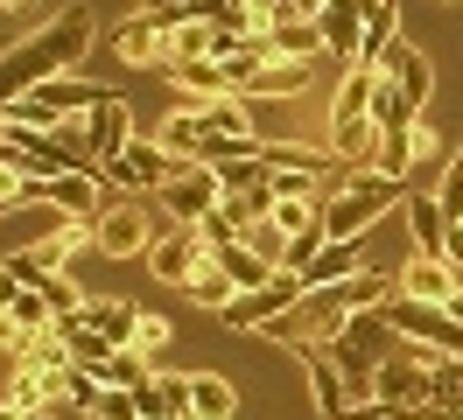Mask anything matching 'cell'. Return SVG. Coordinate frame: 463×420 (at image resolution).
Masks as SVG:
<instances>
[{
  "label": "cell",
  "mask_w": 463,
  "mask_h": 420,
  "mask_svg": "<svg viewBox=\"0 0 463 420\" xmlns=\"http://www.w3.org/2000/svg\"><path fill=\"white\" fill-rule=\"evenodd\" d=\"M0 420H35V414H22V406H14V399H0Z\"/></svg>",
  "instance_id": "7bdbcfd3"
},
{
  "label": "cell",
  "mask_w": 463,
  "mask_h": 420,
  "mask_svg": "<svg viewBox=\"0 0 463 420\" xmlns=\"http://www.w3.org/2000/svg\"><path fill=\"white\" fill-rule=\"evenodd\" d=\"M345 420H407V414H393V406H373V399H358Z\"/></svg>",
  "instance_id": "ab89813d"
},
{
  "label": "cell",
  "mask_w": 463,
  "mask_h": 420,
  "mask_svg": "<svg viewBox=\"0 0 463 420\" xmlns=\"http://www.w3.org/2000/svg\"><path fill=\"white\" fill-rule=\"evenodd\" d=\"M401 182H386V175H373V168H351L345 182L330 190V203H323V238H365L386 210H401Z\"/></svg>",
  "instance_id": "3957f363"
},
{
  "label": "cell",
  "mask_w": 463,
  "mask_h": 420,
  "mask_svg": "<svg viewBox=\"0 0 463 420\" xmlns=\"http://www.w3.org/2000/svg\"><path fill=\"white\" fill-rule=\"evenodd\" d=\"M288 350L302 358V371H309V399H317V420H345L351 406H358V392H351V378L337 371V358H330L323 343H309V336H288Z\"/></svg>",
  "instance_id": "30bf717a"
},
{
  "label": "cell",
  "mask_w": 463,
  "mask_h": 420,
  "mask_svg": "<svg viewBox=\"0 0 463 420\" xmlns=\"http://www.w3.org/2000/svg\"><path fill=\"white\" fill-rule=\"evenodd\" d=\"M127 147H134V112H127V98H119V91H106V98L85 112V154L106 168V162H119Z\"/></svg>",
  "instance_id": "4fadbf2b"
},
{
  "label": "cell",
  "mask_w": 463,
  "mask_h": 420,
  "mask_svg": "<svg viewBox=\"0 0 463 420\" xmlns=\"http://www.w3.org/2000/svg\"><path fill=\"white\" fill-rule=\"evenodd\" d=\"M218 266H225V274L239 280V294H246V287H267V280L281 274V266H274L267 252H253V246H246V238H239V246H225V252H218Z\"/></svg>",
  "instance_id": "f546056e"
},
{
  "label": "cell",
  "mask_w": 463,
  "mask_h": 420,
  "mask_svg": "<svg viewBox=\"0 0 463 420\" xmlns=\"http://www.w3.org/2000/svg\"><path fill=\"white\" fill-rule=\"evenodd\" d=\"M175 168H183V162H175L162 140H141V134H134V147H127L119 162H106V182H113L119 196H155L162 182H175Z\"/></svg>",
  "instance_id": "9c48e42d"
},
{
  "label": "cell",
  "mask_w": 463,
  "mask_h": 420,
  "mask_svg": "<svg viewBox=\"0 0 463 420\" xmlns=\"http://www.w3.org/2000/svg\"><path fill=\"white\" fill-rule=\"evenodd\" d=\"M35 420H91V414H85V406H78V399H57V406H43V414H35Z\"/></svg>",
  "instance_id": "f35d334b"
},
{
  "label": "cell",
  "mask_w": 463,
  "mask_h": 420,
  "mask_svg": "<svg viewBox=\"0 0 463 420\" xmlns=\"http://www.w3.org/2000/svg\"><path fill=\"white\" fill-rule=\"evenodd\" d=\"M162 147H169L175 162H203V147H211V126H203V112L197 106H183L162 119Z\"/></svg>",
  "instance_id": "d4e9b609"
},
{
  "label": "cell",
  "mask_w": 463,
  "mask_h": 420,
  "mask_svg": "<svg viewBox=\"0 0 463 420\" xmlns=\"http://www.w3.org/2000/svg\"><path fill=\"white\" fill-rule=\"evenodd\" d=\"M449 315H457V322H463V294H457V302H449Z\"/></svg>",
  "instance_id": "f6af8a7d"
},
{
  "label": "cell",
  "mask_w": 463,
  "mask_h": 420,
  "mask_svg": "<svg viewBox=\"0 0 463 420\" xmlns=\"http://www.w3.org/2000/svg\"><path fill=\"white\" fill-rule=\"evenodd\" d=\"M232 294H239V280H232L225 266H218V252H211V259L197 266V280H190V302H197V308H211V315H225V308H232Z\"/></svg>",
  "instance_id": "4dcf8cb0"
},
{
  "label": "cell",
  "mask_w": 463,
  "mask_h": 420,
  "mask_svg": "<svg viewBox=\"0 0 463 420\" xmlns=\"http://www.w3.org/2000/svg\"><path fill=\"white\" fill-rule=\"evenodd\" d=\"M414 119H421V112L393 91V78H373V126H379V134H407Z\"/></svg>",
  "instance_id": "1f68e13d"
},
{
  "label": "cell",
  "mask_w": 463,
  "mask_h": 420,
  "mask_svg": "<svg viewBox=\"0 0 463 420\" xmlns=\"http://www.w3.org/2000/svg\"><path fill=\"white\" fill-rule=\"evenodd\" d=\"M323 28V56H351L358 63V35H365V0H330L317 14Z\"/></svg>",
  "instance_id": "44dd1931"
},
{
  "label": "cell",
  "mask_w": 463,
  "mask_h": 420,
  "mask_svg": "<svg viewBox=\"0 0 463 420\" xmlns=\"http://www.w3.org/2000/svg\"><path fill=\"white\" fill-rule=\"evenodd\" d=\"M309 70H317V63H288V56H274V63H260V78L246 84L239 98H253V106H267V98H302Z\"/></svg>",
  "instance_id": "7402d4cb"
},
{
  "label": "cell",
  "mask_w": 463,
  "mask_h": 420,
  "mask_svg": "<svg viewBox=\"0 0 463 420\" xmlns=\"http://www.w3.org/2000/svg\"><path fill=\"white\" fill-rule=\"evenodd\" d=\"M162 231H169V218L127 196V203H113L106 218L91 224V252H99V259H147V246H155Z\"/></svg>",
  "instance_id": "8992f818"
},
{
  "label": "cell",
  "mask_w": 463,
  "mask_h": 420,
  "mask_svg": "<svg viewBox=\"0 0 463 420\" xmlns=\"http://www.w3.org/2000/svg\"><path fill=\"white\" fill-rule=\"evenodd\" d=\"M365 266H373L365 238H323V246L295 252V274H302V287H345V280L365 274Z\"/></svg>",
  "instance_id": "8fae6325"
},
{
  "label": "cell",
  "mask_w": 463,
  "mask_h": 420,
  "mask_svg": "<svg viewBox=\"0 0 463 420\" xmlns=\"http://www.w3.org/2000/svg\"><path fill=\"white\" fill-rule=\"evenodd\" d=\"M22 350H29V330H22V322L0 308V358H22Z\"/></svg>",
  "instance_id": "74e56055"
},
{
  "label": "cell",
  "mask_w": 463,
  "mask_h": 420,
  "mask_svg": "<svg viewBox=\"0 0 463 420\" xmlns=\"http://www.w3.org/2000/svg\"><path fill=\"white\" fill-rule=\"evenodd\" d=\"M323 350L337 358V371L351 378V392H358V399H373V371H379L386 358H401L407 343L393 336V322H386L379 308H365V315H351V322H345L337 336H330Z\"/></svg>",
  "instance_id": "277c9868"
},
{
  "label": "cell",
  "mask_w": 463,
  "mask_h": 420,
  "mask_svg": "<svg viewBox=\"0 0 463 420\" xmlns=\"http://www.w3.org/2000/svg\"><path fill=\"white\" fill-rule=\"evenodd\" d=\"M91 420H141V406H134V392L99 386V399H91Z\"/></svg>",
  "instance_id": "8d00e7d4"
},
{
  "label": "cell",
  "mask_w": 463,
  "mask_h": 420,
  "mask_svg": "<svg viewBox=\"0 0 463 420\" xmlns=\"http://www.w3.org/2000/svg\"><path fill=\"white\" fill-rule=\"evenodd\" d=\"M218 203H225V182H218V168H203V162H183L175 182L155 190V210H162L169 224H203Z\"/></svg>",
  "instance_id": "ba28073f"
},
{
  "label": "cell",
  "mask_w": 463,
  "mask_h": 420,
  "mask_svg": "<svg viewBox=\"0 0 463 420\" xmlns=\"http://www.w3.org/2000/svg\"><path fill=\"white\" fill-rule=\"evenodd\" d=\"M379 78H393V91H401L407 106L429 112V98H435V63H429V50H414V42L401 35V50L386 56V70H379Z\"/></svg>",
  "instance_id": "ac0fdd59"
},
{
  "label": "cell",
  "mask_w": 463,
  "mask_h": 420,
  "mask_svg": "<svg viewBox=\"0 0 463 420\" xmlns=\"http://www.w3.org/2000/svg\"><path fill=\"white\" fill-rule=\"evenodd\" d=\"M203 259H211V246L197 238V224H169V231H162V238L147 246V274H155V280H169V287H190Z\"/></svg>",
  "instance_id": "7c38bea8"
},
{
  "label": "cell",
  "mask_w": 463,
  "mask_h": 420,
  "mask_svg": "<svg viewBox=\"0 0 463 420\" xmlns=\"http://www.w3.org/2000/svg\"><path fill=\"white\" fill-rule=\"evenodd\" d=\"M401 218H407V231H414V252L442 259V246H449V210H442V196H435L429 182L401 196Z\"/></svg>",
  "instance_id": "e0dca14e"
},
{
  "label": "cell",
  "mask_w": 463,
  "mask_h": 420,
  "mask_svg": "<svg viewBox=\"0 0 463 420\" xmlns=\"http://www.w3.org/2000/svg\"><path fill=\"white\" fill-rule=\"evenodd\" d=\"M169 84L175 91H190L197 106H211V98H225L232 78H225V63L218 56H197V63H169Z\"/></svg>",
  "instance_id": "cb8c5ba5"
},
{
  "label": "cell",
  "mask_w": 463,
  "mask_h": 420,
  "mask_svg": "<svg viewBox=\"0 0 463 420\" xmlns=\"http://www.w3.org/2000/svg\"><path fill=\"white\" fill-rule=\"evenodd\" d=\"M239 414V386L218 371H190V420H232Z\"/></svg>",
  "instance_id": "603a6c76"
},
{
  "label": "cell",
  "mask_w": 463,
  "mask_h": 420,
  "mask_svg": "<svg viewBox=\"0 0 463 420\" xmlns=\"http://www.w3.org/2000/svg\"><path fill=\"white\" fill-rule=\"evenodd\" d=\"M0 7H7V14H22V7H35V0H0Z\"/></svg>",
  "instance_id": "ee69618b"
},
{
  "label": "cell",
  "mask_w": 463,
  "mask_h": 420,
  "mask_svg": "<svg viewBox=\"0 0 463 420\" xmlns=\"http://www.w3.org/2000/svg\"><path fill=\"white\" fill-rule=\"evenodd\" d=\"M435 399V350H421V343H407L401 358H386L373 371V406H393V414H421Z\"/></svg>",
  "instance_id": "5b68a950"
},
{
  "label": "cell",
  "mask_w": 463,
  "mask_h": 420,
  "mask_svg": "<svg viewBox=\"0 0 463 420\" xmlns=\"http://www.w3.org/2000/svg\"><path fill=\"white\" fill-rule=\"evenodd\" d=\"M337 294H345L351 315H365V308H386L393 294H401V274H379V266H365V274H351Z\"/></svg>",
  "instance_id": "4316f807"
},
{
  "label": "cell",
  "mask_w": 463,
  "mask_h": 420,
  "mask_svg": "<svg viewBox=\"0 0 463 420\" xmlns=\"http://www.w3.org/2000/svg\"><path fill=\"white\" fill-rule=\"evenodd\" d=\"M365 168L407 190V182H414V168H421V162H414V134H379V147H373V162H365Z\"/></svg>",
  "instance_id": "83f0119b"
},
{
  "label": "cell",
  "mask_w": 463,
  "mask_h": 420,
  "mask_svg": "<svg viewBox=\"0 0 463 420\" xmlns=\"http://www.w3.org/2000/svg\"><path fill=\"white\" fill-rule=\"evenodd\" d=\"M407 134H414V162H421V168H414V175H429V168L442 162V154H449V140L435 134V119H429V112H421V119H414Z\"/></svg>",
  "instance_id": "e575fe53"
},
{
  "label": "cell",
  "mask_w": 463,
  "mask_h": 420,
  "mask_svg": "<svg viewBox=\"0 0 463 420\" xmlns=\"http://www.w3.org/2000/svg\"><path fill=\"white\" fill-rule=\"evenodd\" d=\"M134 406H141V420H190V378L183 371H147Z\"/></svg>",
  "instance_id": "ffe728a7"
},
{
  "label": "cell",
  "mask_w": 463,
  "mask_h": 420,
  "mask_svg": "<svg viewBox=\"0 0 463 420\" xmlns=\"http://www.w3.org/2000/svg\"><path fill=\"white\" fill-rule=\"evenodd\" d=\"M401 50V0H365V35H358V70H386Z\"/></svg>",
  "instance_id": "d6986e66"
},
{
  "label": "cell",
  "mask_w": 463,
  "mask_h": 420,
  "mask_svg": "<svg viewBox=\"0 0 463 420\" xmlns=\"http://www.w3.org/2000/svg\"><path fill=\"white\" fill-rule=\"evenodd\" d=\"M373 78L379 70H358L351 63L345 78H337V91H330V126H323V147L337 154L345 168H365L379 147V126H373Z\"/></svg>",
  "instance_id": "7a4b0ae2"
},
{
  "label": "cell",
  "mask_w": 463,
  "mask_h": 420,
  "mask_svg": "<svg viewBox=\"0 0 463 420\" xmlns=\"http://www.w3.org/2000/svg\"><path fill=\"white\" fill-rule=\"evenodd\" d=\"M71 322H78V330H91V336H106L113 350H134L141 308H134V302H119V294H85V308H78Z\"/></svg>",
  "instance_id": "2e32d148"
},
{
  "label": "cell",
  "mask_w": 463,
  "mask_h": 420,
  "mask_svg": "<svg viewBox=\"0 0 463 420\" xmlns=\"http://www.w3.org/2000/svg\"><path fill=\"white\" fill-rule=\"evenodd\" d=\"M7 315H14V322H22V330H29V336H43V330H57V308L43 302V294H35V287H22V294H14V308H7Z\"/></svg>",
  "instance_id": "836d02e7"
},
{
  "label": "cell",
  "mask_w": 463,
  "mask_h": 420,
  "mask_svg": "<svg viewBox=\"0 0 463 420\" xmlns=\"http://www.w3.org/2000/svg\"><path fill=\"white\" fill-rule=\"evenodd\" d=\"M91 35H99V14L78 0V7H63L50 28H35V35H22V42H7V50H0V112L14 106V98H29L35 84L71 78V70L85 63Z\"/></svg>",
  "instance_id": "6da1fadb"
},
{
  "label": "cell",
  "mask_w": 463,
  "mask_h": 420,
  "mask_svg": "<svg viewBox=\"0 0 463 420\" xmlns=\"http://www.w3.org/2000/svg\"><path fill=\"white\" fill-rule=\"evenodd\" d=\"M309 287H302V274L295 266H281V274L267 280V287H246V294H232V308L218 315L225 330H239V336H253V330H274V322H288L295 315V302H302Z\"/></svg>",
  "instance_id": "52a82bcc"
},
{
  "label": "cell",
  "mask_w": 463,
  "mask_h": 420,
  "mask_svg": "<svg viewBox=\"0 0 463 420\" xmlns=\"http://www.w3.org/2000/svg\"><path fill=\"white\" fill-rule=\"evenodd\" d=\"M442 259H449V266L463 274V224H449V246H442Z\"/></svg>",
  "instance_id": "60d3db41"
},
{
  "label": "cell",
  "mask_w": 463,
  "mask_h": 420,
  "mask_svg": "<svg viewBox=\"0 0 463 420\" xmlns=\"http://www.w3.org/2000/svg\"><path fill=\"white\" fill-rule=\"evenodd\" d=\"M14 294H22V280L7 274V259H0V308H14Z\"/></svg>",
  "instance_id": "b9f144b4"
},
{
  "label": "cell",
  "mask_w": 463,
  "mask_h": 420,
  "mask_svg": "<svg viewBox=\"0 0 463 420\" xmlns=\"http://www.w3.org/2000/svg\"><path fill=\"white\" fill-rule=\"evenodd\" d=\"M113 56H119V63H134V70L169 63V22H155L147 7H134V14L113 28Z\"/></svg>",
  "instance_id": "9a60e30c"
},
{
  "label": "cell",
  "mask_w": 463,
  "mask_h": 420,
  "mask_svg": "<svg viewBox=\"0 0 463 420\" xmlns=\"http://www.w3.org/2000/svg\"><path fill=\"white\" fill-rule=\"evenodd\" d=\"M169 315H155V308H141V330H134V358H155V350H169Z\"/></svg>",
  "instance_id": "d590c367"
},
{
  "label": "cell",
  "mask_w": 463,
  "mask_h": 420,
  "mask_svg": "<svg viewBox=\"0 0 463 420\" xmlns=\"http://www.w3.org/2000/svg\"><path fill=\"white\" fill-rule=\"evenodd\" d=\"M267 42H274V56H288V63H317V56H323V28L295 14V22H274Z\"/></svg>",
  "instance_id": "f1b7e54d"
},
{
  "label": "cell",
  "mask_w": 463,
  "mask_h": 420,
  "mask_svg": "<svg viewBox=\"0 0 463 420\" xmlns=\"http://www.w3.org/2000/svg\"><path fill=\"white\" fill-rule=\"evenodd\" d=\"M29 203H43V182L22 175L14 154H7V162H0V218H14V210H29Z\"/></svg>",
  "instance_id": "d6a6232c"
},
{
  "label": "cell",
  "mask_w": 463,
  "mask_h": 420,
  "mask_svg": "<svg viewBox=\"0 0 463 420\" xmlns=\"http://www.w3.org/2000/svg\"><path fill=\"white\" fill-rule=\"evenodd\" d=\"M7 399H14L22 414H43V406H57V399H63V378H50V371H35V364H22V358H14Z\"/></svg>",
  "instance_id": "484cf974"
},
{
  "label": "cell",
  "mask_w": 463,
  "mask_h": 420,
  "mask_svg": "<svg viewBox=\"0 0 463 420\" xmlns=\"http://www.w3.org/2000/svg\"><path fill=\"white\" fill-rule=\"evenodd\" d=\"M401 294L407 302H421V308H449L463 294V274L449 266V259H429V252H414L401 266Z\"/></svg>",
  "instance_id": "5bb4252c"
}]
</instances>
